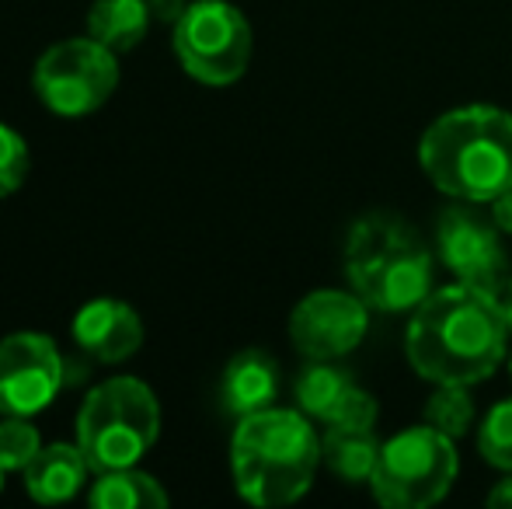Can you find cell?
<instances>
[{
    "label": "cell",
    "instance_id": "cell-26",
    "mask_svg": "<svg viewBox=\"0 0 512 509\" xmlns=\"http://www.w3.org/2000/svg\"><path fill=\"white\" fill-rule=\"evenodd\" d=\"M63 374H67V387H77L88 381V360H74V356H67V367H63Z\"/></svg>",
    "mask_w": 512,
    "mask_h": 509
},
{
    "label": "cell",
    "instance_id": "cell-25",
    "mask_svg": "<svg viewBox=\"0 0 512 509\" xmlns=\"http://www.w3.org/2000/svg\"><path fill=\"white\" fill-rule=\"evenodd\" d=\"M488 506L495 509H512V471L506 478H502L499 485H495L492 492H488Z\"/></svg>",
    "mask_w": 512,
    "mask_h": 509
},
{
    "label": "cell",
    "instance_id": "cell-7",
    "mask_svg": "<svg viewBox=\"0 0 512 509\" xmlns=\"http://www.w3.org/2000/svg\"><path fill=\"white\" fill-rule=\"evenodd\" d=\"M171 42L185 74L209 88L241 81L255 49L248 18L230 0H189Z\"/></svg>",
    "mask_w": 512,
    "mask_h": 509
},
{
    "label": "cell",
    "instance_id": "cell-10",
    "mask_svg": "<svg viewBox=\"0 0 512 509\" xmlns=\"http://www.w3.org/2000/svg\"><path fill=\"white\" fill-rule=\"evenodd\" d=\"M67 356L42 332H14L0 339V415H39L67 391Z\"/></svg>",
    "mask_w": 512,
    "mask_h": 509
},
{
    "label": "cell",
    "instance_id": "cell-8",
    "mask_svg": "<svg viewBox=\"0 0 512 509\" xmlns=\"http://www.w3.org/2000/svg\"><path fill=\"white\" fill-rule=\"evenodd\" d=\"M119 53L98 39H63L39 56L32 88L53 116L81 119L98 112L119 84Z\"/></svg>",
    "mask_w": 512,
    "mask_h": 509
},
{
    "label": "cell",
    "instance_id": "cell-4",
    "mask_svg": "<svg viewBox=\"0 0 512 509\" xmlns=\"http://www.w3.org/2000/svg\"><path fill=\"white\" fill-rule=\"evenodd\" d=\"M345 276L380 314H411L436 286V265L418 231L394 213H366L345 241Z\"/></svg>",
    "mask_w": 512,
    "mask_h": 509
},
{
    "label": "cell",
    "instance_id": "cell-19",
    "mask_svg": "<svg viewBox=\"0 0 512 509\" xmlns=\"http://www.w3.org/2000/svg\"><path fill=\"white\" fill-rule=\"evenodd\" d=\"M474 415H478V408H474V398L464 384H436L432 398L425 401V422L446 433L450 440L471 433Z\"/></svg>",
    "mask_w": 512,
    "mask_h": 509
},
{
    "label": "cell",
    "instance_id": "cell-28",
    "mask_svg": "<svg viewBox=\"0 0 512 509\" xmlns=\"http://www.w3.org/2000/svg\"><path fill=\"white\" fill-rule=\"evenodd\" d=\"M4 475H7V471H4V468H0V489H4Z\"/></svg>",
    "mask_w": 512,
    "mask_h": 509
},
{
    "label": "cell",
    "instance_id": "cell-5",
    "mask_svg": "<svg viewBox=\"0 0 512 509\" xmlns=\"http://www.w3.org/2000/svg\"><path fill=\"white\" fill-rule=\"evenodd\" d=\"M157 433L161 405L136 377H108L77 412V447L84 450L95 475L140 464V457L157 443Z\"/></svg>",
    "mask_w": 512,
    "mask_h": 509
},
{
    "label": "cell",
    "instance_id": "cell-20",
    "mask_svg": "<svg viewBox=\"0 0 512 509\" xmlns=\"http://www.w3.org/2000/svg\"><path fill=\"white\" fill-rule=\"evenodd\" d=\"M478 450L492 468L512 471V398H502L488 408L478 429Z\"/></svg>",
    "mask_w": 512,
    "mask_h": 509
},
{
    "label": "cell",
    "instance_id": "cell-2",
    "mask_svg": "<svg viewBox=\"0 0 512 509\" xmlns=\"http://www.w3.org/2000/svg\"><path fill=\"white\" fill-rule=\"evenodd\" d=\"M418 164L443 196L492 203L512 189V112L499 105L443 112L418 140Z\"/></svg>",
    "mask_w": 512,
    "mask_h": 509
},
{
    "label": "cell",
    "instance_id": "cell-12",
    "mask_svg": "<svg viewBox=\"0 0 512 509\" xmlns=\"http://www.w3.org/2000/svg\"><path fill=\"white\" fill-rule=\"evenodd\" d=\"M297 408L324 426H352V429H377L380 405L356 377L335 360H310L300 370L297 384Z\"/></svg>",
    "mask_w": 512,
    "mask_h": 509
},
{
    "label": "cell",
    "instance_id": "cell-11",
    "mask_svg": "<svg viewBox=\"0 0 512 509\" xmlns=\"http://www.w3.org/2000/svg\"><path fill=\"white\" fill-rule=\"evenodd\" d=\"M370 311L356 290H314L293 307L290 339L307 360H342L366 339Z\"/></svg>",
    "mask_w": 512,
    "mask_h": 509
},
{
    "label": "cell",
    "instance_id": "cell-22",
    "mask_svg": "<svg viewBox=\"0 0 512 509\" xmlns=\"http://www.w3.org/2000/svg\"><path fill=\"white\" fill-rule=\"evenodd\" d=\"M28 143L18 129L0 123V199L18 192L28 178Z\"/></svg>",
    "mask_w": 512,
    "mask_h": 509
},
{
    "label": "cell",
    "instance_id": "cell-13",
    "mask_svg": "<svg viewBox=\"0 0 512 509\" xmlns=\"http://www.w3.org/2000/svg\"><path fill=\"white\" fill-rule=\"evenodd\" d=\"M70 335H74L77 349L88 353L91 360L122 363L140 349L143 321L136 314V307L122 304L115 297H98L74 314Z\"/></svg>",
    "mask_w": 512,
    "mask_h": 509
},
{
    "label": "cell",
    "instance_id": "cell-3",
    "mask_svg": "<svg viewBox=\"0 0 512 509\" xmlns=\"http://www.w3.org/2000/svg\"><path fill=\"white\" fill-rule=\"evenodd\" d=\"M321 436L300 408H262L237 422L230 440V471L251 506H290L314 485Z\"/></svg>",
    "mask_w": 512,
    "mask_h": 509
},
{
    "label": "cell",
    "instance_id": "cell-17",
    "mask_svg": "<svg viewBox=\"0 0 512 509\" xmlns=\"http://www.w3.org/2000/svg\"><path fill=\"white\" fill-rule=\"evenodd\" d=\"M154 14L147 0H95L88 11V35L112 53H129L147 39Z\"/></svg>",
    "mask_w": 512,
    "mask_h": 509
},
{
    "label": "cell",
    "instance_id": "cell-23",
    "mask_svg": "<svg viewBox=\"0 0 512 509\" xmlns=\"http://www.w3.org/2000/svg\"><path fill=\"white\" fill-rule=\"evenodd\" d=\"M147 4H150V14H154V21L175 28V21L182 18L185 7H189V0H147Z\"/></svg>",
    "mask_w": 512,
    "mask_h": 509
},
{
    "label": "cell",
    "instance_id": "cell-29",
    "mask_svg": "<svg viewBox=\"0 0 512 509\" xmlns=\"http://www.w3.org/2000/svg\"><path fill=\"white\" fill-rule=\"evenodd\" d=\"M509 377H512V353H509Z\"/></svg>",
    "mask_w": 512,
    "mask_h": 509
},
{
    "label": "cell",
    "instance_id": "cell-21",
    "mask_svg": "<svg viewBox=\"0 0 512 509\" xmlns=\"http://www.w3.org/2000/svg\"><path fill=\"white\" fill-rule=\"evenodd\" d=\"M42 450V436L25 415H4L0 422V468L25 471L32 457Z\"/></svg>",
    "mask_w": 512,
    "mask_h": 509
},
{
    "label": "cell",
    "instance_id": "cell-1",
    "mask_svg": "<svg viewBox=\"0 0 512 509\" xmlns=\"http://www.w3.org/2000/svg\"><path fill=\"white\" fill-rule=\"evenodd\" d=\"M509 332L502 293L457 279L450 286H436L411 311L405 353L422 381L474 387L488 381L506 360Z\"/></svg>",
    "mask_w": 512,
    "mask_h": 509
},
{
    "label": "cell",
    "instance_id": "cell-18",
    "mask_svg": "<svg viewBox=\"0 0 512 509\" xmlns=\"http://www.w3.org/2000/svg\"><path fill=\"white\" fill-rule=\"evenodd\" d=\"M88 503L98 509H164L168 506V492L161 489L154 475L133 468L102 471L98 482L91 485Z\"/></svg>",
    "mask_w": 512,
    "mask_h": 509
},
{
    "label": "cell",
    "instance_id": "cell-14",
    "mask_svg": "<svg viewBox=\"0 0 512 509\" xmlns=\"http://www.w3.org/2000/svg\"><path fill=\"white\" fill-rule=\"evenodd\" d=\"M279 398V363L262 349H244L227 363L220 377V401L230 415L244 419L251 412L272 408Z\"/></svg>",
    "mask_w": 512,
    "mask_h": 509
},
{
    "label": "cell",
    "instance_id": "cell-15",
    "mask_svg": "<svg viewBox=\"0 0 512 509\" xmlns=\"http://www.w3.org/2000/svg\"><path fill=\"white\" fill-rule=\"evenodd\" d=\"M88 471L91 464L77 443H49L32 457V464L21 475H25V489L35 503L56 506L74 499L84 489Z\"/></svg>",
    "mask_w": 512,
    "mask_h": 509
},
{
    "label": "cell",
    "instance_id": "cell-16",
    "mask_svg": "<svg viewBox=\"0 0 512 509\" xmlns=\"http://www.w3.org/2000/svg\"><path fill=\"white\" fill-rule=\"evenodd\" d=\"M384 443L377 440V429H352V426H324L321 457L335 478L345 485H370L377 468V457Z\"/></svg>",
    "mask_w": 512,
    "mask_h": 509
},
{
    "label": "cell",
    "instance_id": "cell-27",
    "mask_svg": "<svg viewBox=\"0 0 512 509\" xmlns=\"http://www.w3.org/2000/svg\"><path fill=\"white\" fill-rule=\"evenodd\" d=\"M502 304H506V314H509V325H512V276H509V286H506V297H502Z\"/></svg>",
    "mask_w": 512,
    "mask_h": 509
},
{
    "label": "cell",
    "instance_id": "cell-9",
    "mask_svg": "<svg viewBox=\"0 0 512 509\" xmlns=\"http://www.w3.org/2000/svg\"><path fill=\"white\" fill-rule=\"evenodd\" d=\"M474 203H457L443 210L436 227V248L443 265L460 283L481 286V290L506 293L509 286V252L502 245L506 234L492 220V213L471 210Z\"/></svg>",
    "mask_w": 512,
    "mask_h": 509
},
{
    "label": "cell",
    "instance_id": "cell-24",
    "mask_svg": "<svg viewBox=\"0 0 512 509\" xmlns=\"http://www.w3.org/2000/svg\"><path fill=\"white\" fill-rule=\"evenodd\" d=\"M492 220L499 224V231L512 238V189L502 192L499 199H492Z\"/></svg>",
    "mask_w": 512,
    "mask_h": 509
},
{
    "label": "cell",
    "instance_id": "cell-6",
    "mask_svg": "<svg viewBox=\"0 0 512 509\" xmlns=\"http://www.w3.org/2000/svg\"><path fill=\"white\" fill-rule=\"evenodd\" d=\"M457 440L432 429L429 422L391 436L380 447L370 492L387 509H429L443 503L460 471Z\"/></svg>",
    "mask_w": 512,
    "mask_h": 509
}]
</instances>
